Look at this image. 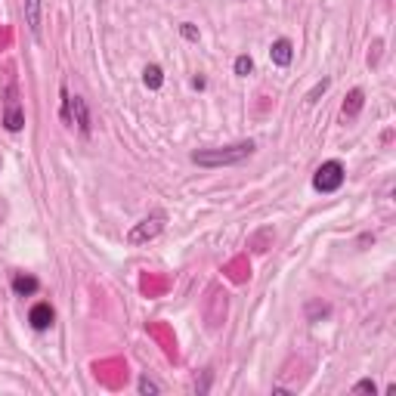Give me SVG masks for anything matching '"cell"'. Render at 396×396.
Here are the masks:
<instances>
[{
	"label": "cell",
	"instance_id": "6da1fadb",
	"mask_svg": "<svg viewBox=\"0 0 396 396\" xmlns=\"http://www.w3.org/2000/svg\"><path fill=\"white\" fill-rule=\"evenodd\" d=\"M254 142L251 140H241V142H232V146H220V149H195L192 155V165L198 167H229V165H241L245 158L254 155Z\"/></svg>",
	"mask_w": 396,
	"mask_h": 396
},
{
	"label": "cell",
	"instance_id": "7a4b0ae2",
	"mask_svg": "<svg viewBox=\"0 0 396 396\" xmlns=\"http://www.w3.org/2000/svg\"><path fill=\"white\" fill-rule=\"evenodd\" d=\"M0 124H4L10 133H19L25 127V109H22V99H19V87H16V80L6 84L4 109H0Z\"/></svg>",
	"mask_w": 396,
	"mask_h": 396
},
{
	"label": "cell",
	"instance_id": "3957f363",
	"mask_svg": "<svg viewBox=\"0 0 396 396\" xmlns=\"http://www.w3.org/2000/svg\"><path fill=\"white\" fill-rule=\"evenodd\" d=\"M344 179H347V170L340 161H322V165L316 167V174H313V189L322 195H331V192H338L340 186H344Z\"/></svg>",
	"mask_w": 396,
	"mask_h": 396
},
{
	"label": "cell",
	"instance_id": "277c9868",
	"mask_svg": "<svg viewBox=\"0 0 396 396\" xmlns=\"http://www.w3.org/2000/svg\"><path fill=\"white\" fill-rule=\"evenodd\" d=\"M165 226H167V214L165 211H152L149 217H142L137 226L127 232V245H146V241L158 239L161 232H165Z\"/></svg>",
	"mask_w": 396,
	"mask_h": 396
},
{
	"label": "cell",
	"instance_id": "5b68a950",
	"mask_svg": "<svg viewBox=\"0 0 396 396\" xmlns=\"http://www.w3.org/2000/svg\"><path fill=\"white\" fill-rule=\"evenodd\" d=\"M71 124H78L80 137H90L93 133V121H90V109H87V99L84 96H71Z\"/></svg>",
	"mask_w": 396,
	"mask_h": 396
},
{
	"label": "cell",
	"instance_id": "8992f818",
	"mask_svg": "<svg viewBox=\"0 0 396 396\" xmlns=\"http://www.w3.org/2000/svg\"><path fill=\"white\" fill-rule=\"evenodd\" d=\"M53 319H56V313H53V307H50L47 301L34 303V307L28 310V322H31L34 331H47L53 325Z\"/></svg>",
	"mask_w": 396,
	"mask_h": 396
},
{
	"label": "cell",
	"instance_id": "52a82bcc",
	"mask_svg": "<svg viewBox=\"0 0 396 396\" xmlns=\"http://www.w3.org/2000/svg\"><path fill=\"white\" fill-rule=\"evenodd\" d=\"M269 59H273V66L288 68V66H291V59H294V43L288 38L273 41V47H269Z\"/></svg>",
	"mask_w": 396,
	"mask_h": 396
},
{
	"label": "cell",
	"instance_id": "ba28073f",
	"mask_svg": "<svg viewBox=\"0 0 396 396\" xmlns=\"http://www.w3.org/2000/svg\"><path fill=\"white\" fill-rule=\"evenodd\" d=\"M25 6V25L34 38L41 41V13H43V0H22Z\"/></svg>",
	"mask_w": 396,
	"mask_h": 396
},
{
	"label": "cell",
	"instance_id": "9c48e42d",
	"mask_svg": "<svg viewBox=\"0 0 396 396\" xmlns=\"http://www.w3.org/2000/svg\"><path fill=\"white\" fill-rule=\"evenodd\" d=\"M13 291L19 297H31V294L41 291V282L34 276H28V273H16L13 276Z\"/></svg>",
	"mask_w": 396,
	"mask_h": 396
},
{
	"label": "cell",
	"instance_id": "30bf717a",
	"mask_svg": "<svg viewBox=\"0 0 396 396\" xmlns=\"http://www.w3.org/2000/svg\"><path fill=\"white\" fill-rule=\"evenodd\" d=\"M363 105H365V93L363 90H350V96H347V103H344V109H340V115L344 118H356L359 112H363Z\"/></svg>",
	"mask_w": 396,
	"mask_h": 396
},
{
	"label": "cell",
	"instance_id": "8fae6325",
	"mask_svg": "<svg viewBox=\"0 0 396 396\" xmlns=\"http://www.w3.org/2000/svg\"><path fill=\"white\" fill-rule=\"evenodd\" d=\"M142 84H146L149 90H161V84H165V71H161L158 66H146L142 68Z\"/></svg>",
	"mask_w": 396,
	"mask_h": 396
},
{
	"label": "cell",
	"instance_id": "7c38bea8",
	"mask_svg": "<svg viewBox=\"0 0 396 396\" xmlns=\"http://www.w3.org/2000/svg\"><path fill=\"white\" fill-rule=\"evenodd\" d=\"M232 68H236L239 78H248L251 71H254V59H251L248 53H241V56H236V62H232Z\"/></svg>",
	"mask_w": 396,
	"mask_h": 396
},
{
	"label": "cell",
	"instance_id": "4fadbf2b",
	"mask_svg": "<svg viewBox=\"0 0 396 396\" xmlns=\"http://www.w3.org/2000/svg\"><path fill=\"white\" fill-rule=\"evenodd\" d=\"M137 390H140L142 396H158V393H161V384H158V381H152V377H146V375H142L140 381H137Z\"/></svg>",
	"mask_w": 396,
	"mask_h": 396
},
{
	"label": "cell",
	"instance_id": "5bb4252c",
	"mask_svg": "<svg viewBox=\"0 0 396 396\" xmlns=\"http://www.w3.org/2000/svg\"><path fill=\"white\" fill-rule=\"evenodd\" d=\"M59 93H62V121H66L68 127H75V124H71V93H68V87H62Z\"/></svg>",
	"mask_w": 396,
	"mask_h": 396
},
{
	"label": "cell",
	"instance_id": "9a60e30c",
	"mask_svg": "<svg viewBox=\"0 0 396 396\" xmlns=\"http://www.w3.org/2000/svg\"><path fill=\"white\" fill-rule=\"evenodd\" d=\"M179 34H183L186 41H192V43H198V41H202V31H198L192 22H183V25H179Z\"/></svg>",
	"mask_w": 396,
	"mask_h": 396
},
{
	"label": "cell",
	"instance_id": "2e32d148",
	"mask_svg": "<svg viewBox=\"0 0 396 396\" xmlns=\"http://www.w3.org/2000/svg\"><path fill=\"white\" fill-rule=\"evenodd\" d=\"M328 84H331V80H328V78H322L319 84H316V87H313L310 93H307V103H310V105L316 103V99H319V96H322V93H325V90H328Z\"/></svg>",
	"mask_w": 396,
	"mask_h": 396
},
{
	"label": "cell",
	"instance_id": "e0dca14e",
	"mask_svg": "<svg viewBox=\"0 0 396 396\" xmlns=\"http://www.w3.org/2000/svg\"><path fill=\"white\" fill-rule=\"evenodd\" d=\"M353 393H377V387H375V381L372 377H365V381H359V384H353Z\"/></svg>",
	"mask_w": 396,
	"mask_h": 396
},
{
	"label": "cell",
	"instance_id": "ac0fdd59",
	"mask_svg": "<svg viewBox=\"0 0 396 396\" xmlns=\"http://www.w3.org/2000/svg\"><path fill=\"white\" fill-rule=\"evenodd\" d=\"M208 387H211V372H204V377H202V384L195 381V390H198V393H208Z\"/></svg>",
	"mask_w": 396,
	"mask_h": 396
}]
</instances>
